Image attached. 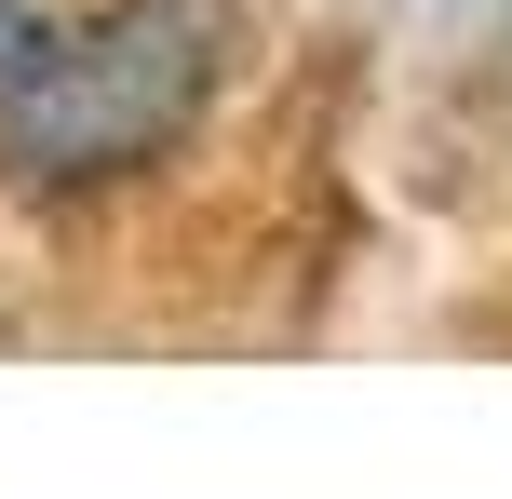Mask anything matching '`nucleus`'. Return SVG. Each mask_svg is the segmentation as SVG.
Returning a JSON list of instances; mask_svg holds the SVG:
<instances>
[{"label": "nucleus", "instance_id": "nucleus-1", "mask_svg": "<svg viewBox=\"0 0 512 499\" xmlns=\"http://www.w3.org/2000/svg\"><path fill=\"white\" fill-rule=\"evenodd\" d=\"M216 95V0H108V14L54 27L41 81L0 108V149L41 189H95L162 162Z\"/></svg>", "mask_w": 512, "mask_h": 499}, {"label": "nucleus", "instance_id": "nucleus-2", "mask_svg": "<svg viewBox=\"0 0 512 499\" xmlns=\"http://www.w3.org/2000/svg\"><path fill=\"white\" fill-rule=\"evenodd\" d=\"M41 54H54V14H41V0H0V108L41 81Z\"/></svg>", "mask_w": 512, "mask_h": 499}]
</instances>
